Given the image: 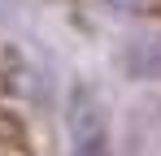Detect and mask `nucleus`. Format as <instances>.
Segmentation results:
<instances>
[{"label": "nucleus", "instance_id": "nucleus-1", "mask_svg": "<svg viewBox=\"0 0 161 156\" xmlns=\"http://www.w3.org/2000/svg\"><path fill=\"white\" fill-rule=\"evenodd\" d=\"M0 156H39L35 139H31V126L18 108V100L9 96L4 78H0Z\"/></svg>", "mask_w": 161, "mask_h": 156}, {"label": "nucleus", "instance_id": "nucleus-2", "mask_svg": "<svg viewBox=\"0 0 161 156\" xmlns=\"http://www.w3.org/2000/svg\"><path fill=\"white\" fill-rule=\"evenodd\" d=\"M74 156H109V134L105 122L92 104H74Z\"/></svg>", "mask_w": 161, "mask_h": 156}]
</instances>
